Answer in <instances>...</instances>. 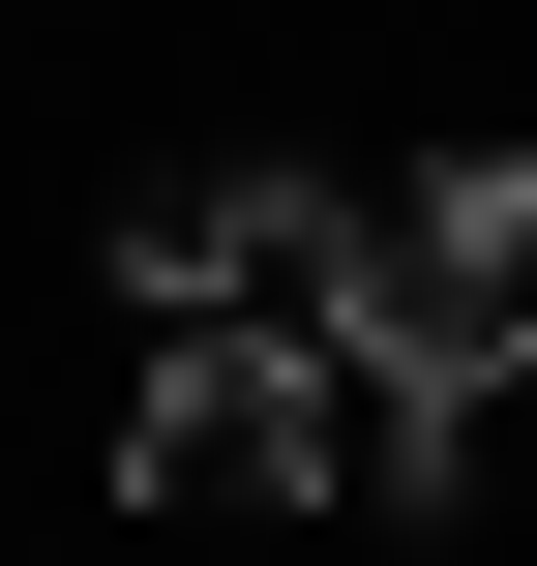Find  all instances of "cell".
Here are the masks:
<instances>
[{"label":"cell","instance_id":"obj_2","mask_svg":"<svg viewBox=\"0 0 537 566\" xmlns=\"http://www.w3.org/2000/svg\"><path fill=\"white\" fill-rule=\"evenodd\" d=\"M329 269H359V179H269V149L120 179V298L149 328H329Z\"/></svg>","mask_w":537,"mask_h":566},{"label":"cell","instance_id":"obj_1","mask_svg":"<svg viewBox=\"0 0 537 566\" xmlns=\"http://www.w3.org/2000/svg\"><path fill=\"white\" fill-rule=\"evenodd\" d=\"M329 358H359V388H419V418L537 388V149H448V179H359Z\"/></svg>","mask_w":537,"mask_h":566}]
</instances>
